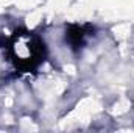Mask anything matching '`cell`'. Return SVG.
Returning <instances> with one entry per match:
<instances>
[{"instance_id":"obj_1","label":"cell","mask_w":134,"mask_h":133,"mask_svg":"<svg viewBox=\"0 0 134 133\" xmlns=\"http://www.w3.org/2000/svg\"><path fill=\"white\" fill-rule=\"evenodd\" d=\"M42 45L44 44L28 32L16 33L11 38L8 45L9 60L13 61L17 70L27 72L30 69H34L42 58V50H44Z\"/></svg>"}]
</instances>
